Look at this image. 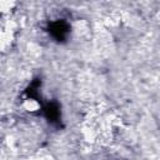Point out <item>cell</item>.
<instances>
[{"mask_svg":"<svg viewBox=\"0 0 160 160\" xmlns=\"http://www.w3.org/2000/svg\"><path fill=\"white\" fill-rule=\"evenodd\" d=\"M70 24L64 20V19H59V20H54V21H50L48 24V32L52 36V39L58 42H64L69 34H70Z\"/></svg>","mask_w":160,"mask_h":160,"instance_id":"obj_1","label":"cell"},{"mask_svg":"<svg viewBox=\"0 0 160 160\" xmlns=\"http://www.w3.org/2000/svg\"><path fill=\"white\" fill-rule=\"evenodd\" d=\"M42 111H44V115L45 118L48 119V121L52 125H60V121H61V115H60V108H59V104L56 101H49L44 105L42 108Z\"/></svg>","mask_w":160,"mask_h":160,"instance_id":"obj_2","label":"cell"}]
</instances>
